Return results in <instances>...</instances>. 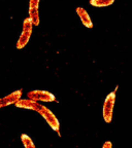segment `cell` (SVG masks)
<instances>
[{
	"label": "cell",
	"instance_id": "1",
	"mask_svg": "<svg viewBox=\"0 0 132 148\" xmlns=\"http://www.w3.org/2000/svg\"><path fill=\"white\" fill-rule=\"evenodd\" d=\"M117 90H118V86H116V88L106 96L103 106H102V116H103V119L106 123H111L113 120L114 107L117 99Z\"/></svg>",
	"mask_w": 132,
	"mask_h": 148
},
{
	"label": "cell",
	"instance_id": "2",
	"mask_svg": "<svg viewBox=\"0 0 132 148\" xmlns=\"http://www.w3.org/2000/svg\"><path fill=\"white\" fill-rule=\"evenodd\" d=\"M37 113H39L40 115L44 117V119L46 121V123L50 125L53 131H55L56 133H58L59 136H61V133H60V121L59 119L57 118V116L50 110L49 108L44 105H40V107L38 108V110L36 111Z\"/></svg>",
	"mask_w": 132,
	"mask_h": 148
},
{
	"label": "cell",
	"instance_id": "3",
	"mask_svg": "<svg viewBox=\"0 0 132 148\" xmlns=\"http://www.w3.org/2000/svg\"><path fill=\"white\" fill-rule=\"evenodd\" d=\"M32 32H33V25L31 23L30 18H25L23 22V29H22V33L19 37L18 41H17V44H16V47L18 49H24L26 45L28 44L29 40L31 38V35H32Z\"/></svg>",
	"mask_w": 132,
	"mask_h": 148
},
{
	"label": "cell",
	"instance_id": "4",
	"mask_svg": "<svg viewBox=\"0 0 132 148\" xmlns=\"http://www.w3.org/2000/svg\"><path fill=\"white\" fill-rule=\"evenodd\" d=\"M27 99L32 100L35 102H57L55 95L52 94L49 90H29L27 92Z\"/></svg>",
	"mask_w": 132,
	"mask_h": 148
},
{
	"label": "cell",
	"instance_id": "5",
	"mask_svg": "<svg viewBox=\"0 0 132 148\" xmlns=\"http://www.w3.org/2000/svg\"><path fill=\"white\" fill-rule=\"evenodd\" d=\"M22 96H23V90H18L10 92L9 95L5 96V97L0 98V108L9 106V105H15V103L22 99Z\"/></svg>",
	"mask_w": 132,
	"mask_h": 148
},
{
	"label": "cell",
	"instance_id": "6",
	"mask_svg": "<svg viewBox=\"0 0 132 148\" xmlns=\"http://www.w3.org/2000/svg\"><path fill=\"white\" fill-rule=\"evenodd\" d=\"M40 105H41V103H39V102H35L29 99H20L17 103H15V106L17 108L29 109V110H33V111L38 110Z\"/></svg>",
	"mask_w": 132,
	"mask_h": 148
},
{
	"label": "cell",
	"instance_id": "7",
	"mask_svg": "<svg viewBox=\"0 0 132 148\" xmlns=\"http://www.w3.org/2000/svg\"><path fill=\"white\" fill-rule=\"evenodd\" d=\"M77 16L81 18V22L83 23V25L85 27L89 28V29H92L93 28V22L91 20V16H89L88 12L86 9L83 8V7H77Z\"/></svg>",
	"mask_w": 132,
	"mask_h": 148
},
{
	"label": "cell",
	"instance_id": "8",
	"mask_svg": "<svg viewBox=\"0 0 132 148\" xmlns=\"http://www.w3.org/2000/svg\"><path fill=\"white\" fill-rule=\"evenodd\" d=\"M115 2V0H90V4L94 7H107Z\"/></svg>",
	"mask_w": 132,
	"mask_h": 148
},
{
	"label": "cell",
	"instance_id": "9",
	"mask_svg": "<svg viewBox=\"0 0 132 148\" xmlns=\"http://www.w3.org/2000/svg\"><path fill=\"white\" fill-rule=\"evenodd\" d=\"M21 141L24 145V148H36L34 142L31 139V137H29L26 134H22L21 135Z\"/></svg>",
	"mask_w": 132,
	"mask_h": 148
},
{
	"label": "cell",
	"instance_id": "10",
	"mask_svg": "<svg viewBox=\"0 0 132 148\" xmlns=\"http://www.w3.org/2000/svg\"><path fill=\"white\" fill-rule=\"evenodd\" d=\"M40 0H30L29 1V9H38Z\"/></svg>",
	"mask_w": 132,
	"mask_h": 148
},
{
	"label": "cell",
	"instance_id": "11",
	"mask_svg": "<svg viewBox=\"0 0 132 148\" xmlns=\"http://www.w3.org/2000/svg\"><path fill=\"white\" fill-rule=\"evenodd\" d=\"M102 148H113V144L111 141H105L102 145Z\"/></svg>",
	"mask_w": 132,
	"mask_h": 148
}]
</instances>
